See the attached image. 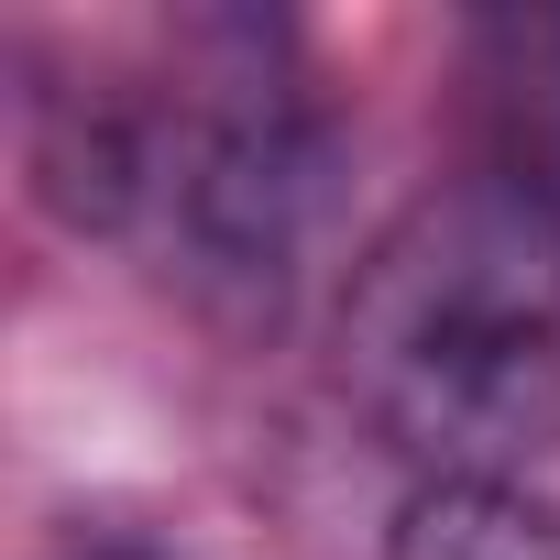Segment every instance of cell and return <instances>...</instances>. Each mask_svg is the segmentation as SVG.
I'll list each match as a JSON object with an SVG mask.
<instances>
[{
    "label": "cell",
    "mask_w": 560,
    "mask_h": 560,
    "mask_svg": "<svg viewBox=\"0 0 560 560\" xmlns=\"http://www.w3.org/2000/svg\"><path fill=\"white\" fill-rule=\"evenodd\" d=\"M462 67L483 89V165L560 198V12H483L462 23Z\"/></svg>",
    "instance_id": "3957f363"
},
{
    "label": "cell",
    "mask_w": 560,
    "mask_h": 560,
    "mask_svg": "<svg viewBox=\"0 0 560 560\" xmlns=\"http://www.w3.org/2000/svg\"><path fill=\"white\" fill-rule=\"evenodd\" d=\"M34 187L110 242H143L198 308L275 319L330 231L341 132L275 23H198L154 89H45Z\"/></svg>",
    "instance_id": "6da1fadb"
},
{
    "label": "cell",
    "mask_w": 560,
    "mask_h": 560,
    "mask_svg": "<svg viewBox=\"0 0 560 560\" xmlns=\"http://www.w3.org/2000/svg\"><path fill=\"white\" fill-rule=\"evenodd\" d=\"M341 374L429 483H516L560 451V198L462 165L407 198L341 298Z\"/></svg>",
    "instance_id": "7a4b0ae2"
},
{
    "label": "cell",
    "mask_w": 560,
    "mask_h": 560,
    "mask_svg": "<svg viewBox=\"0 0 560 560\" xmlns=\"http://www.w3.org/2000/svg\"><path fill=\"white\" fill-rule=\"evenodd\" d=\"M385 560H560V505L527 483H418Z\"/></svg>",
    "instance_id": "277c9868"
},
{
    "label": "cell",
    "mask_w": 560,
    "mask_h": 560,
    "mask_svg": "<svg viewBox=\"0 0 560 560\" xmlns=\"http://www.w3.org/2000/svg\"><path fill=\"white\" fill-rule=\"evenodd\" d=\"M67 560H165L154 538H132V527H78L67 538Z\"/></svg>",
    "instance_id": "5b68a950"
}]
</instances>
